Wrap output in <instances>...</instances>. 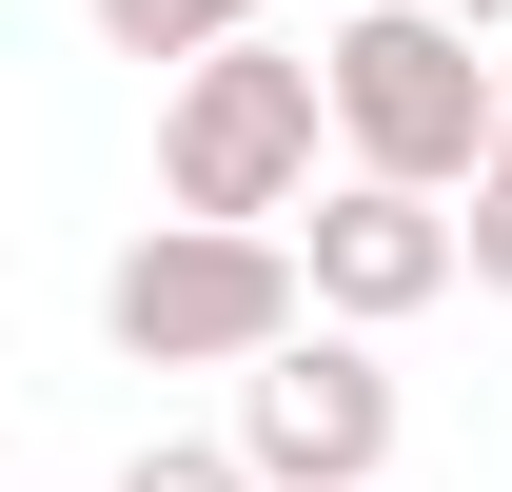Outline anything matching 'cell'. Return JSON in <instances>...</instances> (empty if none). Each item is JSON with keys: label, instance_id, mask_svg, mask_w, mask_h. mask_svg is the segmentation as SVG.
Instances as JSON below:
<instances>
[{"label": "cell", "instance_id": "3957f363", "mask_svg": "<svg viewBox=\"0 0 512 492\" xmlns=\"http://www.w3.org/2000/svg\"><path fill=\"white\" fill-rule=\"evenodd\" d=\"M296 237H217V217H158V237H119V276H99V335H119L138 374H256L276 335H296Z\"/></svg>", "mask_w": 512, "mask_h": 492}, {"label": "cell", "instance_id": "5b68a950", "mask_svg": "<svg viewBox=\"0 0 512 492\" xmlns=\"http://www.w3.org/2000/svg\"><path fill=\"white\" fill-rule=\"evenodd\" d=\"M296 296H316L335 335H394V315H434V296H453V197H394V178L296 197Z\"/></svg>", "mask_w": 512, "mask_h": 492}, {"label": "cell", "instance_id": "52a82bcc", "mask_svg": "<svg viewBox=\"0 0 512 492\" xmlns=\"http://www.w3.org/2000/svg\"><path fill=\"white\" fill-rule=\"evenodd\" d=\"M119 492H256V473L217 453V433H138V453H119Z\"/></svg>", "mask_w": 512, "mask_h": 492}, {"label": "cell", "instance_id": "7a4b0ae2", "mask_svg": "<svg viewBox=\"0 0 512 492\" xmlns=\"http://www.w3.org/2000/svg\"><path fill=\"white\" fill-rule=\"evenodd\" d=\"M316 60H276V40H217V60H178V99H158V197L178 217H217V237H276L296 197H316Z\"/></svg>", "mask_w": 512, "mask_h": 492}, {"label": "cell", "instance_id": "9c48e42d", "mask_svg": "<svg viewBox=\"0 0 512 492\" xmlns=\"http://www.w3.org/2000/svg\"><path fill=\"white\" fill-rule=\"evenodd\" d=\"M434 20H453V40H493V60H512V0H434Z\"/></svg>", "mask_w": 512, "mask_h": 492}, {"label": "cell", "instance_id": "277c9868", "mask_svg": "<svg viewBox=\"0 0 512 492\" xmlns=\"http://www.w3.org/2000/svg\"><path fill=\"white\" fill-rule=\"evenodd\" d=\"M256 492H394V355L375 335H335V315H296L276 355L237 374V433H217Z\"/></svg>", "mask_w": 512, "mask_h": 492}, {"label": "cell", "instance_id": "ba28073f", "mask_svg": "<svg viewBox=\"0 0 512 492\" xmlns=\"http://www.w3.org/2000/svg\"><path fill=\"white\" fill-rule=\"evenodd\" d=\"M453 276H473V296H512V178H473V217H453Z\"/></svg>", "mask_w": 512, "mask_h": 492}, {"label": "cell", "instance_id": "6da1fadb", "mask_svg": "<svg viewBox=\"0 0 512 492\" xmlns=\"http://www.w3.org/2000/svg\"><path fill=\"white\" fill-rule=\"evenodd\" d=\"M316 99H335V178H394V197H473L493 178V40H453L434 0L335 20Z\"/></svg>", "mask_w": 512, "mask_h": 492}, {"label": "cell", "instance_id": "8992f818", "mask_svg": "<svg viewBox=\"0 0 512 492\" xmlns=\"http://www.w3.org/2000/svg\"><path fill=\"white\" fill-rule=\"evenodd\" d=\"M99 40L119 60H217V40H256V0H99Z\"/></svg>", "mask_w": 512, "mask_h": 492}, {"label": "cell", "instance_id": "30bf717a", "mask_svg": "<svg viewBox=\"0 0 512 492\" xmlns=\"http://www.w3.org/2000/svg\"><path fill=\"white\" fill-rule=\"evenodd\" d=\"M493 178H512V60H493Z\"/></svg>", "mask_w": 512, "mask_h": 492}]
</instances>
